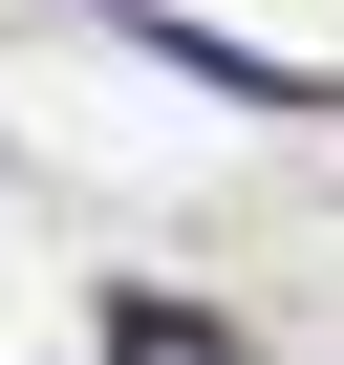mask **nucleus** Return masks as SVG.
<instances>
[{"label":"nucleus","mask_w":344,"mask_h":365,"mask_svg":"<svg viewBox=\"0 0 344 365\" xmlns=\"http://www.w3.org/2000/svg\"><path fill=\"white\" fill-rule=\"evenodd\" d=\"M108 365H237V344H216V322H172V301H129V322H108Z\"/></svg>","instance_id":"f257e3e1"}]
</instances>
